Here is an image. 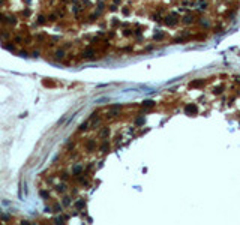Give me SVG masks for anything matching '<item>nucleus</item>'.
<instances>
[{"instance_id":"nucleus-1","label":"nucleus","mask_w":240,"mask_h":225,"mask_svg":"<svg viewBox=\"0 0 240 225\" xmlns=\"http://www.w3.org/2000/svg\"><path fill=\"white\" fill-rule=\"evenodd\" d=\"M176 23H177L176 15H173V17H171V15H168V17H167V24H170V26H174Z\"/></svg>"},{"instance_id":"nucleus-2","label":"nucleus","mask_w":240,"mask_h":225,"mask_svg":"<svg viewBox=\"0 0 240 225\" xmlns=\"http://www.w3.org/2000/svg\"><path fill=\"white\" fill-rule=\"evenodd\" d=\"M183 23H185V24H191V23H192V18H191V17H185V18H183Z\"/></svg>"}]
</instances>
